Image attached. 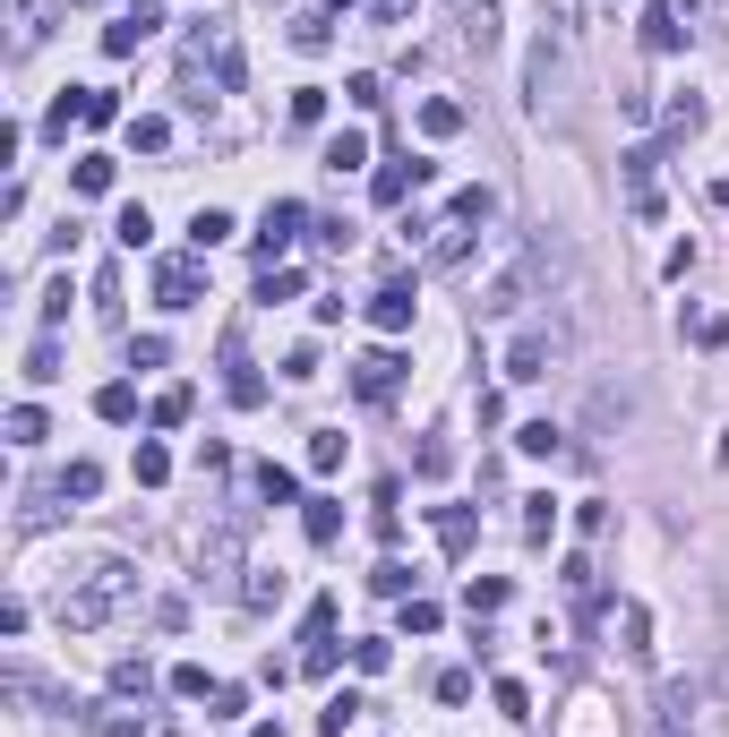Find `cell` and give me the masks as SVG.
Here are the masks:
<instances>
[{"label": "cell", "mask_w": 729, "mask_h": 737, "mask_svg": "<svg viewBox=\"0 0 729 737\" xmlns=\"http://www.w3.org/2000/svg\"><path fill=\"white\" fill-rule=\"evenodd\" d=\"M130 583H137V575L121 566V557H103V566H86V575H78V583L61 592V626H78V635H95L103 617H112L121 601H130Z\"/></svg>", "instance_id": "cell-1"}, {"label": "cell", "mask_w": 729, "mask_h": 737, "mask_svg": "<svg viewBox=\"0 0 729 737\" xmlns=\"http://www.w3.org/2000/svg\"><path fill=\"white\" fill-rule=\"evenodd\" d=\"M541 266H550V257H541V249L506 257V266H497L490 284H481V318H515V309H524V300H532V275H541Z\"/></svg>", "instance_id": "cell-2"}, {"label": "cell", "mask_w": 729, "mask_h": 737, "mask_svg": "<svg viewBox=\"0 0 729 737\" xmlns=\"http://www.w3.org/2000/svg\"><path fill=\"white\" fill-rule=\"evenodd\" d=\"M558 360H566V326H524V335L506 344V378L532 386V378H550Z\"/></svg>", "instance_id": "cell-3"}, {"label": "cell", "mask_w": 729, "mask_h": 737, "mask_svg": "<svg viewBox=\"0 0 729 737\" xmlns=\"http://www.w3.org/2000/svg\"><path fill=\"white\" fill-rule=\"evenodd\" d=\"M155 300H164V309H198L206 300V266L198 257H164V266H155Z\"/></svg>", "instance_id": "cell-4"}, {"label": "cell", "mask_w": 729, "mask_h": 737, "mask_svg": "<svg viewBox=\"0 0 729 737\" xmlns=\"http://www.w3.org/2000/svg\"><path fill=\"white\" fill-rule=\"evenodd\" d=\"M300 224H309L300 197H275V206H266V224H258V257H266V266H284V249L300 240Z\"/></svg>", "instance_id": "cell-5"}, {"label": "cell", "mask_w": 729, "mask_h": 737, "mask_svg": "<svg viewBox=\"0 0 729 737\" xmlns=\"http://www.w3.org/2000/svg\"><path fill=\"white\" fill-rule=\"evenodd\" d=\"M155 27H164V9H155V0H137V9H121V18L103 27V52H112V61H130V52H137Z\"/></svg>", "instance_id": "cell-6"}, {"label": "cell", "mask_w": 729, "mask_h": 737, "mask_svg": "<svg viewBox=\"0 0 729 737\" xmlns=\"http://www.w3.org/2000/svg\"><path fill=\"white\" fill-rule=\"evenodd\" d=\"M396 386H403V360L396 352H361V360H352V395H361V403H387Z\"/></svg>", "instance_id": "cell-7"}, {"label": "cell", "mask_w": 729, "mask_h": 737, "mask_svg": "<svg viewBox=\"0 0 729 737\" xmlns=\"http://www.w3.org/2000/svg\"><path fill=\"white\" fill-rule=\"evenodd\" d=\"M412 309H421V300H412V284H378L369 291V326H378V335H403V326H412Z\"/></svg>", "instance_id": "cell-8"}, {"label": "cell", "mask_w": 729, "mask_h": 737, "mask_svg": "<svg viewBox=\"0 0 729 737\" xmlns=\"http://www.w3.org/2000/svg\"><path fill=\"white\" fill-rule=\"evenodd\" d=\"M472 257V224H438V240H430V257H421V266H430V275H446V266H464Z\"/></svg>", "instance_id": "cell-9"}, {"label": "cell", "mask_w": 729, "mask_h": 737, "mask_svg": "<svg viewBox=\"0 0 729 737\" xmlns=\"http://www.w3.org/2000/svg\"><path fill=\"white\" fill-rule=\"evenodd\" d=\"M421 181H438V163H412V172H403V163H387L369 190H378V206H403V190H421Z\"/></svg>", "instance_id": "cell-10"}, {"label": "cell", "mask_w": 729, "mask_h": 737, "mask_svg": "<svg viewBox=\"0 0 729 737\" xmlns=\"http://www.w3.org/2000/svg\"><path fill=\"white\" fill-rule=\"evenodd\" d=\"M506 601H515V583H506V575H472V583H464V610H472V617H497Z\"/></svg>", "instance_id": "cell-11"}, {"label": "cell", "mask_w": 729, "mask_h": 737, "mask_svg": "<svg viewBox=\"0 0 729 737\" xmlns=\"http://www.w3.org/2000/svg\"><path fill=\"white\" fill-rule=\"evenodd\" d=\"M224 369H233V378H224V386H233V403H240V412H258V403H266V378L249 369V360H240V344L224 352Z\"/></svg>", "instance_id": "cell-12"}, {"label": "cell", "mask_w": 729, "mask_h": 737, "mask_svg": "<svg viewBox=\"0 0 729 737\" xmlns=\"http://www.w3.org/2000/svg\"><path fill=\"white\" fill-rule=\"evenodd\" d=\"M644 43H653V52H678V43H687V27H678V9H644Z\"/></svg>", "instance_id": "cell-13"}, {"label": "cell", "mask_w": 729, "mask_h": 737, "mask_svg": "<svg viewBox=\"0 0 729 737\" xmlns=\"http://www.w3.org/2000/svg\"><path fill=\"white\" fill-rule=\"evenodd\" d=\"M361 163H369V137L361 129H335L327 137V172H361Z\"/></svg>", "instance_id": "cell-14"}, {"label": "cell", "mask_w": 729, "mask_h": 737, "mask_svg": "<svg viewBox=\"0 0 729 737\" xmlns=\"http://www.w3.org/2000/svg\"><path fill=\"white\" fill-rule=\"evenodd\" d=\"M69 190L103 197V190H112V155H78V163H69Z\"/></svg>", "instance_id": "cell-15"}, {"label": "cell", "mask_w": 729, "mask_h": 737, "mask_svg": "<svg viewBox=\"0 0 729 737\" xmlns=\"http://www.w3.org/2000/svg\"><path fill=\"white\" fill-rule=\"evenodd\" d=\"M455 27H464V52H481V61L506 43V34H497V9H472V18H455Z\"/></svg>", "instance_id": "cell-16"}, {"label": "cell", "mask_w": 729, "mask_h": 737, "mask_svg": "<svg viewBox=\"0 0 729 737\" xmlns=\"http://www.w3.org/2000/svg\"><path fill=\"white\" fill-rule=\"evenodd\" d=\"M233 232H240V224L224 215V206H198V224H189V240H198V257H206V249H224Z\"/></svg>", "instance_id": "cell-17"}, {"label": "cell", "mask_w": 729, "mask_h": 737, "mask_svg": "<svg viewBox=\"0 0 729 737\" xmlns=\"http://www.w3.org/2000/svg\"><path fill=\"white\" fill-rule=\"evenodd\" d=\"M515 447H524V454H541V463H550V454L566 447V429H558V420H524V429H515Z\"/></svg>", "instance_id": "cell-18"}, {"label": "cell", "mask_w": 729, "mask_h": 737, "mask_svg": "<svg viewBox=\"0 0 729 737\" xmlns=\"http://www.w3.org/2000/svg\"><path fill=\"white\" fill-rule=\"evenodd\" d=\"M300 532H309V541L327 549L335 532H343V506H335V498H309V514H300Z\"/></svg>", "instance_id": "cell-19"}, {"label": "cell", "mask_w": 729, "mask_h": 737, "mask_svg": "<svg viewBox=\"0 0 729 737\" xmlns=\"http://www.w3.org/2000/svg\"><path fill=\"white\" fill-rule=\"evenodd\" d=\"M130 146H137V155H164V146H172V121H164V112H137V121H130Z\"/></svg>", "instance_id": "cell-20"}, {"label": "cell", "mask_w": 729, "mask_h": 737, "mask_svg": "<svg viewBox=\"0 0 729 737\" xmlns=\"http://www.w3.org/2000/svg\"><path fill=\"white\" fill-rule=\"evenodd\" d=\"M130 472H137V489H164V481H172V454L155 447V438H146V447L130 454Z\"/></svg>", "instance_id": "cell-21"}, {"label": "cell", "mask_w": 729, "mask_h": 737, "mask_svg": "<svg viewBox=\"0 0 729 737\" xmlns=\"http://www.w3.org/2000/svg\"><path fill=\"white\" fill-rule=\"evenodd\" d=\"M618 643H627V652H653V617H644V601H618Z\"/></svg>", "instance_id": "cell-22"}, {"label": "cell", "mask_w": 729, "mask_h": 737, "mask_svg": "<svg viewBox=\"0 0 729 737\" xmlns=\"http://www.w3.org/2000/svg\"><path fill=\"white\" fill-rule=\"evenodd\" d=\"M558 532V498L541 489V498H524V541H550Z\"/></svg>", "instance_id": "cell-23"}, {"label": "cell", "mask_w": 729, "mask_h": 737, "mask_svg": "<svg viewBox=\"0 0 729 737\" xmlns=\"http://www.w3.org/2000/svg\"><path fill=\"white\" fill-rule=\"evenodd\" d=\"M455 129H464V103H421V137H455Z\"/></svg>", "instance_id": "cell-24"}, {"label": "cell", "mask_w": 729, "mask_h": 737, "mask_svg": "<svg viewBox=\"0 0 729 737\" xmlns=\"http://www.w3.org/2000/svg\"><path fill=\"white\" fill-rule=\"evenodd\" d=\"M95 489H103V463H95V454H78V463L61 472V498H95Z\"/></svg>", "instance_id": "cell-25"}, {"label": "cell", "mask_w": 729, "mask_h": 737, "mask_svg": "<svg viewBox=\"0 0 729 737\" xmlns=\"http://www.w3.org/2000/svg\"><path fill=\"white\" fill-rule=\"evenodd\" d=\"M352 720H361V695L343 686V695H335V704L318 712V737H343V729H352Z\"/></svg>", "instance_id": "cell-26"}, {"label": "cell", "mask_w": 729, "mask_h": 737, "mask_svg": "<svg viewBox=\"0 0 729 737\" xmlns=\"http://www.w3.org/2000/svg\"><path fill=\"white\" fill-rule=\"evenodd\" d=\"M687 335H696L704 352H729V318H721V309H696V318H687Z\"/></svg>", "instance_id": "cell-27"}, {"label": "cell", "mask_w": 729, "mask_h": 737, "mask_svg": "<svg viewBox=\"0 0 729 737\" xmlns=\"http://www.w3.org/2000/svg\"><path fill=\"white\" fill-rule=\"evenodd\" d=\"M43 438H52V429H43V412H34V403H18V412H9V447H43Z\"/></svg>", "instance_id": "cell-28"}, {"label": "cell", "mask_w": 729, "mask_h": 737, "mask_svg": "<svg viewBox=\"0 0 729 737\" xmlns=\"http://www.w3.org/2000/svg\"><path fill=\"white\" fill-rule=\"evenodd\" d=\"M343 463V429H309V472H335Z\"/></svg>", "instance_id": "cell-29"}, {"label": "cell", "mask_w": 729, "mask_h": 737, "mask_svg": "<svg viewBox=\"0 0 729 737\" xmlns=\"http://www.w3.org/2000/svg\"><path fill=\"white\" fill-rule=\"evenodd\" d=\"M78 121H86V129H112V121H121V103H112V86H86V103H78Z\"/></svg>", "instance_id": "cell-30"}, {"label": "cell", "mask_w": 729, "mask_h": 737, "mask_svg": "<svg viewBox=\"0 0 729 737\" xmlns=\"http://www.w3.org/2000/svg\"><path fill=\"white\" fill-rule=\"evenodd\" d=\"M284 112H292V129H318V121H327V86H300Z\"/></svg>", "instance_id": "cell-31"}, {"label": "cell", "mask_w": 729, "mask_h": 737, "mask_svg": "<svg viewBox=\"0 0 729 737\" xmlns=\"http://www.w3.org/2000/svg\"><path fill=\"white\" fill-rule=\"evenodd\" d=\"M52 378H61V344L43 335V344H34V352H27V386H52Z\"/></svg>", "instance_id": "cell-32"}, {"label": "cell", "mask_w": 729, "mask_h": 737, "mask_svg": "<svg viewBox=\"0 0 729 737\" xmlns=\"http://www.w3.org/2000/svg\"><path fill=\"white\" fill-rule=\"evenodd\" d=\"M438 541H446V549H472V506H438Z\"/></svg>", "instance_id": "cell-33"}, {"label": "cell", "mask_w": 729, "mask_h": 737, "mask_svg": "<svg viewBox=\"0 0 729 737\" xmlns=\"http://www.w3.org/2000/svg\"><path fill=\"white\" fill-rule=\"evenodd\" d=\"M387 661H396V643H387V635L352 643V669H361V677H378V669H387Z\"/></svg>", "instance_id": "cell-34"}, {"label": "cell", "mask_w": 729, "mask_h": 737, "mask_svg": "<svg viewBox=\"0 0 729 737\" xmlns=\"http://www.w3.org/2000/svg\"><path fill=\"white\" fill-rule=\"evenodd\" d=\"M181 420H189V386H164L155 395V429H181Z\"/></svg>", "instance_id": "cell-35"}, {"label": "cell", "mask_w": 729, "mask_h": 737, "mask_svg": "<svg viewBox=\"0 0 729 737\" xmlns=\"http://www.w3.org/2000/svg\"><path fill=\"white\" fill-rule=\"evenodd\" d=\"M146 686H155L146 661H121V669H112V695H137V704H146Z\"/></svg>", "instance_id": "cell-36"}, {"label": "cell", "mask_w": 729, "mask_h": 737, "mask_svg": "<svg viewBox=\"0 0 729 737\" xmlns=\"http://www.w3.org/2000/svg\"><path fill=\"white\" fill-rule=\"evenodd\" d=\"M95 412H103V420H130V412H137V386H121V378H112V386L95 395Z\"/></svg>", "instance_id": "cell-37"}, {"label": "cell", "mask_w": 729, "mask_h": 737, "mask_svg": "<svg viewBox=\"0 0 729 737\" xmlns=\"http://www.w3.org/2000/svg\"><path fill=\"white\" fill-rule=\"evenodd\" d=\"M112 232H121V249H146V240H155V224H146V206H121V224H112Z\"/></svg>", "instance_id": "cell-38"}, {"label": "cell", "mask_w": 729, "mask_h": 737, "mask_svg": "<svg viewBox=\"0 0 729 737\" xmlns=\"http://www.w3.org/2000/svg\"><path fill=\"white\" fill-rule=\"evenodd\" d=\"M369 583H378L387 601H412V566H403V557H387V566H378V575H369Z\"/></svg>", "instance_id": "cell-39"}, {"label": "cell", "mask_w": 729, "mask_h": 737, "mask_svg": "<svg viewBox=\"0 0 729 737\" xmlns=\"http://www.w3.org/2000/svg\"><path fill=\"white\" fill-rule=\"evenodd\" d=\"M497 215V190H464L455 197V224H490Z\"/></svg>", "instance_id": "cell-40"}, {"label": "cell", "mask_w": 729, "mask_h": 737, "mask_svg": "<svg viewBox=\"0 0 729 737\" xmlns=\"http://www.w3.org/2000/svg\"><path fill=\"white\" fill-rule=\"evenodd\" d=\"M172 695H189V704H198V695H215V677H206L198 661H181V669H172Z\"/></svg>", "instance_id": "cell-41"}, {"label": "cell", "mask_w": 729, "mask_h": 737, "mask_svg": "<svg viewBox=\"0 0 729 737\" xmlns=\"http://www.w3.org/2000/svg\"><path fill=\"white\" fill-rule=\"evenodd\" d=\"M240 601H249V610H275V601H284V575H249V583H240Z\"/></svg>", "instance_id": "cell-42"}, {"label": "cell", "mask_w": 729, "mask_h": 737, "mask_svg": "<svg viewBox=\"0 0 729 737\" xmlns=\"http://www.w3.org/2000/svg\"><path fill=\"white\" fill-rule=\"evenodd\" d=\"M343 95L361 103V112H378V103H387V86H378V78H369V69H352V78H343Z\"/></svg>", "instance_id": "cell-43"}, {"label": "cell", "mask_w": 729, "mask_h": 737, "mask_svg": "<svg viewBox=\"0 0 729 737\" xmlns=\"http://www.w3.org/2000/svg\"><path fill=\"white\" fill-rule=\"evenodd\" d=\"M696 129H704V103L678 95V103H669V137H696Z\"/></svg>", "instance_id": "cell-44"}, {"label": "cell", "mask_w": 729, "mask_h": 737, "mask_svg": "<svg viewBox=\"0 0 729 737\" xmlns=\"http://www.w3.org/2000/svg\"><path fill=\"white\" fill-rule=\"evenodd\" d=\"M292 291H300L292 266H266V275H258V300H292Z\"/></svg>", "instance_id": "cell-45"}, {"label": "cell", "mask_w": 729, "mask_h": 737, "mask_svg": "<svg viewBox=\"0 0 729 737\" xmlns=\"http://www.w3.org/2000/svg\"><path fill=\"white\" fill-rule=\"evenodd\" d=\"M164 360H172L164 335H137V344H130V369H164Z\"/></svg>", "instance_id": "cell-46"}, {"label": "cell", "mask_w": 729, "mask_h": 737, "mask_svg": "<svg viewBox=\"0 0 729 737\" xmlns=\"http://www.w3.org/2000/svg\"><path fill=\"white\" fill-rule=\"evenodd\" d=\"M403 635H438V601H403Z\"/></svg>", "instance_id": "cell-47"}, {"label": "cell", "mask_w": 729, "mask_h": 737, "mask_svg": "<svg viewBox=\"0 0 729 737\" xmlns=\"http://www.w3.org/2000/svg\"><path fill=\"white\" fill-rule=\"evenodd\" d=\"M438 704H472V669H438Z\"/></svg>", "instance_id": "cell-48"}, {"label": "cell", "mask_w": 729, "mask_h": 737, "mask_svg": "<svg viewBox=\"0 0 729 737\" xmlns=\"http://www.w3.org/2000/svg\"><path fill=\"white\" fill-rule=\"evenodd\" d=\"M240 704H249L240 686H215V695H206V720H240Z\"/></svg>", "instance_id": "cell-49"}, {"label": "cell", "mask_w": 729, "mask_h": 737, "mask_svg": "<svg viewBox=\"0 0 729 737\" xmlns=\"http://www.w3.org/2000/svg\"><path fill=\"white\" fill-rule=\"evenodd\" d=\"M292 43L300 52H327V18H292Z\"/></svg>", "instance_id": "cell-50"}, {"label": "cell", "mask_w": 729, "mask_h": 737, "mask_svg": "<svg viewBox=\"0 0 729 737\" xmlns=\"http://www.w3.org/2000/svg\"><path fill=\"white\" fill-rule=\"evenodd\" d=\"M300 669H309V677H327V669H335V643H327V635H309V652H300Z\"/></svg>", "instance_id": "cell-51"}, {"label": "cell", "mask_w": 729, "mask_h": 737, "mask_svg": "<svg viewBox=\"0 0 729 737\" xmlns=\"http://www.w3.org/2000/svg\"><path fill=\"white\" fill-rule=\"evenodd\" d=\"M215 86H240V43H215Z\"/></svg>", "instance_id": "cell-52"}, {"label": "cell", "mask_w": 729, "mask_h": 737, "mask_svg": "<svg viewBox=\"0 0 729 737\" xmlns=\"http://www.w3.org/2000/svg\"><path fill=\"white\" fill-rule=\"evenodd\" d=\"M369 18H378V27H403V18H412V0H361Z\"/></svg>", "instance_id": "cell-53"}, {"label": "cell", "mask_w": 729, "mask_h": 737, "mask_svg": "<svg viewBox=\"0 0 729 737\" xmlns=\"http://www.w3.org/2000/svg\"><path fill=\"white\" fill-rule=\"evenodd\" d=\"M550 9H558V18H566V27H575V9H584V0H550Z\"/></svg>", "instance_id": "cell-54"}, {"label": "cell", "mask_w": 729, "mask_h": 737, "mask_svg": "<svg viewBox=\"0 0 729 737\" xmlns=\"http://www.w3.org/2000/svg\"><path fill=\"white\" fill-rule=\"evenodd\" d=\"M472 9H497V0H455V18H472Z\"/></svg>", "instance_id": "cell-55"}, {"label": "cell", "mask_w": 729, "mask_h": 737, "mask_svg": "<svg viewBox=\"0 0 729 737\" xmlns=\"http://www.w3.org/2000/svg\"><path fill=\"white\" fill-rule=\"evenodd\" d=\"M249 737H284V729H275V720H266V729H249Z\"/></svg>", "instance_id": "cell-56"}]
</instances>
